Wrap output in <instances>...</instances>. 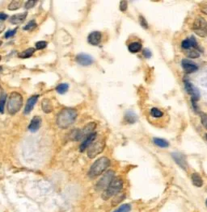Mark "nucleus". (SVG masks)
I'll list each match as a JSON object with an SVG mask.
<instances>
[{
    "instance_id": "obj_30",
    "label": "nucleus",
    "mask_w": 207,
    "mask_h": 212,
    "mask_svg": "<svg viewBox=\"0 0 207 212\" xmlns=\"http://www.w3.org/2000/svg\"><path fill=\"white\" fill-rule=\"evenodd\" d=\"M200 116L203 127L207 130V115L204 112H200Z\"/></svg>"
},
{
    "instance_id": "obj_39",
    "label": "nucleus",
    "mask_w": 207,
    "mask_h": 212,
    "mask_svg": "<svg viewBox=\"0 0 207 212\" xmlns=\"http://www.w3.org/2000/svg\"><path fill=\"white\" fill-rule=\"evenodd\" d=\"M7 17H8V16H7V14L0 13V20H2V21H3V20H7Z\"/></svg>"
},
{
    "instance_id": "obj_13",
    "label": "nucleus",
    "mask_w": 207,
    "mask_h": 212,
    "mask_svg": "<svg viewBox=\"0 0 207 212\" xmlns=\"http://www.w3.org/2000/svg\"><path fill=\"white\" fill-rule=\"evenodd\" d=\"M101 39H102V35L100 32H92L89 34L87 40L92 45H98L101 42Z\"/></svg>"
},
{
    "instance_id": "obj_2",
    "label": "nucleus",
    "mask_w": 207,
    "mask_h": 212,
    "mask_svg": "<svg viewBox=\"0 0 207 212\" xmlns=\"http://www.w3.org/2000/svg\"><path fill=\"white\" fill-rule=\"evenodd\" d=\"M109 166H110V161L109 158L105 157H100L92 164L88 172V176L91 178L98 177L109 168Z\"/></svg>"
},
{
    "instance_id": "obj_35",
    "label": "nucleus",
    "mask_w": 207,
    "mask_h": 212,
    "mask_svg": "<svg viewBox=\"0 0 207 212\" xmlns=\"http://www.w3.org/2000/svg\"><path fill=\"white\" fill-rule=\"evenodd\" d=\"M139 22H140L141 26L144 28H148V24H147V20H145V18L143 16H139Z\"/></svg>"
},
{
    "instance_id": "obj_31",
    "label": "nucleus",
    "mask_w": 207,
    "mask_h": 212,
    "mask_svg": "<svg viewBox=\"0 0 207 212\" xmlns=\"http://www.w3.org/2000/svg\"><path fill=\"white\" fill-rule=\"evenodd\" d=\"M187 56H188V57H189V58H193V59H194V58H199V56H200V53H198V52L197 51V50H190V51L188 52Z\"/></svg>"
},
{
    "instance_id": "obj_1",
    "label": "nucleus",
    "mask_w": 207,
    "mask_h": 212,
    "mask_svg": "<svg viewBox=\"0 0 207 212\" xmlns=\"http://www.w3.org/2000/svg\"><path fill=\"white\" fill-rule=\"evenodd\" d=\"M78 113L75 109L64 108L61 110L57 117V124L61 128H67L75 123Z\"/></svg>"
},
{
    "instance_id": "obj_20",
    "label": "nucleus",
    "mask_w": 207,
    "mask_h": 212,
    "mask_svg": "<svg viewBox=\"0 0 207 212\" xmlns=\"http://www.w3.org/2000/svg\"><path fill=\"white\" fill-rule=\"evenodd\" d=\"M36 49L34 48H29V49H26L25 51L21 52L18 54V57L20 58H23V59H26V58H31L32 56L33 55V53H35Z\"/></svg>"
},
{
    "instance_id": "obj_26",
    "label": "nucleus",
    "mask_w": 207,
    "mask_h": 212,
    "mask_svg": "<svg viewBox=\"0 0 207 212\" xmlns=\"http://www.w3.org/2000/svg\"><path fill=\"white\" fill-rule=\"evenodd\" d=\"M6 100H7V95L3 92V94L0 97V113H2V114L4 112V106L5 103H6Z\"/></svg>"
},
{
    "instance_id": "obj_12",
    "label": "nucleus",
    "mask_w": 207,
    "mask_h": 212,
    "mask_svg": "<svg viewBox=\"0 0 207 212\" xmlns=\"http://www.w3.org/2000/svg\"><path fill=\"white\" fill-rule=\"evenodd\" d=\"M181 64H182V67L184 69V70L187 73H192L197 70V65L192 61L184 59L182 61V62H181Z\"/></svg>"
},
{
    "instance_id": "obj_15",
    "label": "nucleus",
    "mask_w": 207,
    "mask_h": 212,
    "mask_svg": "<svg viewBox=\"0 0 207 212\" xmlns=\"http://www.w3.org/2000/svg\"><path fill=\"white\" fill-rule=\"evenodd\" d=\"M96 133L93 132L90 134L88 136H87L84 139L83 142L81 144L80 147H79V149H80V152H83L84 150H86L88 147L90 146V144L92 143V142L96 139Z\"/></svg>"
},
{
    "instance_id": "obj_44",
    "label": "nucleus",
    "mask_w": 207,
    "mask_h": 212,
    "mask_svg": "<svg viewBox=\"0 0 207 212\" xmlns=\"http://www.w3.org/2000/svg\"><path fill=\"white\" fill-rule=\"evenodd\" d=\"M205 206H206V207H207V199H206V201H205Z\"/></svg>"
},
{
    "instance_id": "obj_40",
    "label": "nucleus",
    "mask_w": 207,
    "mask_h": 212,
    "mask_svg": "<svg viewBox=\"0 0 207 212\" xmlns=\"http://www.w3.org/2000/svg\"><path fill=\"white\" fill-rule=\"evenodd\" d=\"M5 29V24H3V22H1L0 21V33H2V32L4 31Z\"/></svg>"
},
{
    "instance_id": "obj_28",
    "label": "nucleus",
    "mask_w": 207,
    "mask_h": 212,
    "mask_svg": "<svg viewBox=\"0 0 207 212\" xmlns=\"http://www.w3.org/2000/svg\"><path fill=\"white\" fill-rule=\"evenodd\" d=\"M131 210V206L129 204H124V205L121 206L120 207L117 209L114 212H129Z\"/></svg>"
},
{
    "instance_id": "obj_7",
    "label": "nucleus",
    "mask_w": 207,
    "mask_h": 212,
    "mask_svg": "<svg viewBox=\"0 0 207 212\" xmlns=\"http://www.w3.org/2000/svg\"><path fill=\"white\" fill-rule=\"evenodd\" d=\"M192 30L201 37H205L207 35V21L204 18L198 16L193 23Z\"/></svg>"
},
{
    "instance_id": "obj_17",
    "label": "nucleus",
    "mask_w": 207,
    "mask_h": 212,
    "mask_svg": "<svg viewBox=\"0 0 207 212\" xmlns=\"http://www.w3.org/2000/svg\"><path fill=\"white\" fill-rule=\"evenodd\" d=\"M27 12L14 15V16H12L10 18V22H11L12 24H21V23L25 21V20L26 19V17H27Z\"/></svg>"
},
{
    "instance_id": "obj_25",
    "label": "nucleus",
    "mask_w": 207,
    "mask_h": 212,
    "mask_svg": "<svg viewBox=\"0 0 207 212\" xmlns=\"http://www.w3.org/2000/svg\"><path fill=\"white\" fill-rule=\"evenodd\" d=\"M125 119L129 124H134L136 121V115L131 111H128L125 115Z\"/></svg>"
},
{
    "instance_id": "obj_4",
    "label": "nucleus",
    "mask_w": 207,
    "mask_h": 212,
    "mask_svg": "<svg viewBox=\"0 0 207 212\" xmlns=\"http://www.w3.org/2000/svg\"><path fill=\"white\" fill-rule=\"evenodd\" d=\"M123 187V181L120 177H114L112 182L109 184L108 188L104 191L102 198L105 200L110 199L111 197L115 196L120 192Z\"/></svg>"
},
{
    "instance_id": "obj_33",
    "label": "nucleus",
    "mask_w": 207,
    "mask_h": 212,
    "mask_svg": "<svg viewBox=\"0 0 207 212\" xmlns=\"http://www.w3.org/2000/svg\"><path fill=\"white\" fill-rule=\"evenodd\" d=\"M36 0H29V1H27L26 2V3H25V7L26 9H30V8H33V7L36 5Z\"/></svg>"
},
{
    "instance_id": "obj_43",
    "label": "nucleus",
    "mask_w": 207,
    "mask_h": 212,
    "mask_svg": "<svg viewBox=\"0 0 207 212\" xmlns=\"http://www.w3.org/2000/svg\"><path fill=\"white\" fill-rule=\"evenodd\" d=\"M2 41H1V40H0V46L2 45Z\"/></svg>"
},
{
    "instance_id": "obj_34",
    "label": "nucleus",
    "mask_w": 207,
    "mask_h": 212,
    "mask_svg": "<svg viewBox=\"0 0 207 212\" xmlns=\"http://www.w3.org/2000/svg\"><path fill=\"white\" fill-rule=\"evenodd\" d=\"M181 45H182V48L184 49H189L192 47L191 42H190L189 39H186V40H183Z\"/></svg>"
},
{
    "instance_id": "obj_18",
    "label": "nucleus",
    "mask_w": 207,
    "mask_h": 212,
    "mask_svg": "<svg viewBox=\"0 0 207 212\" xmlns=\"http://www.w3.org/2000/svg\"><path fill=\"white\" fill-rule=\"evenodd\" d=\"M192 182L194 186L197 187H201L203 186V180L201 177V175L197 173H194L191 175Z\"/></svg>"
},
{
    "instance_id": "obj_29",
    "label": "nucleus",
    "mask_w": 207,
    "mask_h": 212,
    "mask_svg": "<svg viewBox=\"0 0 207 212\" xmlns=\"http://www.w3.org/2000/svg\"><path fill=\"white\" fill-rule=\"evenodd\" d=\"M151 115L154 118H159L162 116L163 112L160 110H159L158 108L154 107V108H152L151 110Z\"/></svg>"
},
{
    "instance_id": "obj_19",
    "label": "nucleus",
    "mask_w": 207,
    "mask_h": 212,
    "mask_svg": "<svg viewBox=\"0 0 207 212\" xmlns=\"http://www.w3.org/2000/svg\"><path fill=\"white\" fill-rule=\"evenodd\" d=\"M41 108L45 113H50L53 110V105L49 99H44L41 102Z\"/></svg>"
},
{
    "instance_id": "obj_10",
    "label": "nucleus",
    "mask_w": 207,
    "mask_h": 212,
    "mask_svg": "<svg viewBox=\"0 0 207 212\" xmlns=\"http://www.w3.org/2000/svg\"><path fill=\"white\" fill-rule=\"evenodd\" d=\"M76 61L79 64L83 66H87L90 65L94 62V59L92 57H91L88 54H85V53H80L76 57Z\"/></svg>"
},
{
    "instance_id": "obj_23",
    "label": "nucleus",
    "mask_w": 207,
    "mask_h": 212,
    "mask_svg": "<svg viewBox=\"0 0 207 212\" xmlns=\"http://www.w3.org/2000/svg\"><path fill=\"white\" fill-rule=\"evenodd\" d=\"M68 89H69V85L67 84V83H61L56 87V91L58 94L63 95L68 91Z\"/></svg>"
},
{
    "instance_id": "obj_21",
    "label": "nucleus",
    "mask_w": 207,
    "mask_h": 212,
    "mask_svg": "<svg viewBox=\"0 0 207 212\" xmlns=\"http://www.w3.org/2000/svg\"><path fill=\"white\" fill-rule=\"evenodd\" d=\"M128 49H129V51L130 52V53H136L141 50V49H142V44L138 42H133L129 44Z\"/></svg>"
},
{
    "instance_id": "obj_6",
    "label": "nucleus",
    "mask_w": 207,
    "mask_h": 212,
    "mask_svg": "<svg viewBox=\"0 0 207 212\" xmlns=\"http://www.w3.org/2000/svg\"><path fill=\"white\" fill-rule=\"evenodd\" d=\"M96 127V123H90L81 130H73V132L71 134V139H72L73 140H80L82 138L85 139L90 134L93 133V131L95 130Z\"/></svg>"
},
{
    "instance_id": "obj_32",
    "label": "nucleus",
    "mask_w": 207,
    "mask_h": 212,
    "mask_svg": "<svg viewBox=\"0 0 207 212\" xmlns=\"http://www.w3.org/2000/svg\"><path fill=\"white\" fill-rule=\"evenodd\" d=\"M48 43L46 41H44V40H40V41H38L36 43V49H45V47L47 46Z\"/></svg>"
},
{
    "instance_id": "obj_22",
    "label": "nucleus",
    "mask_w": 207,
    "mask_h": 212,
    "mask_svg": "<svg viewBox=\"0 0 207 212\" xmlns=\"http://www.w3.org/2000/svg\"><path fill=\"white\" fill-rule=\"evenodd\" d=\"M153 142L155 143V144H156L160 148H167L169 146V143L165 140L163 139H160V138H154Z\"/></svg>"
},
{
    "instance_id": "obj_11",
    "label": "nucleus",
    "mask_w": 207,
    "mask_h": 212,
    "mask_svg": "<svg viewBox=\"0 0 207 212\" xmlns=\"http://www.w3.org/2000/svg\"><path fill=\"white\" fill-rule=\"evenodd\" d=\"M171 157H172L173 160L175 161V162L180 166V168H182L184 170L187 169L188 165L184 155L180 154L179 153H171Z\"/></svg>"
},
{
    "instance_id": "obj_38",
    "label": "nucleus",
    "mask_w": 207,
    "mask_h": 212,
    "mask_svg": "<svg viewBox=\"0 0 207 212\" xmlns=\"http://www.w3.org/2000/svg\"><path fill=\"white\" fill-rule=\"evenodd\" d=\"M143 55L146 57V58H150L151 57V53L149 49H144L143 50Z\"/></svg>"
},
{
    "instance_id": "obj_37",
    "label": "nucleus",
    "mask_w": 207,
    "mask_h": 212,
    "mask_svg": "<svg viewBox=\"0 0 207 212\" xmlns=\"http://www.w3.org/2000/svg\"><path fill=\"white\" fill-rule=\"evenodd\" d=\"M127 7H128V3L126 1H121L120 2V10L121 11H125L127 10Z\"/></svg>"
},
{
    "instance_id": "obj_5",
    "label": "nucleus",
    "mask_w": 207,
    "mask_h": 212,
    "mask_svg": "<svg viewBox=\"0 0 207 212\" xmlns=\"http://www.w3.org/2000/svg\"><path fill=\"white\" fill-rule=\"evenodd\" d=\"M105 147V139H96L87 148V157L92 159L102 153Z\"/></svg>"
},
{
    "instance_id": "obj_3",
    "label": "nucleus",
    "mask_w": 207,
    "mask_h": 212,
    "mask_svg": "<svg viewBox=\"0 0 207 212\" xmlns=\"http://www.w3.org/2000/svg\"><path fill=\"white\" fill-rule=\"evenodd\" d=\"M23 96L20 93L13 91L11 93L8 99V105H7V110L8 112L11 115L16 114L21 109L23 106Z\"/></svg>"
},
{
    "instance_id": "obj_14",
    "label": "nucleus",
    "mask_w": 207,
    "mask_h": 212,
    "mask_svg": "<svg viewBox=\"0 0 207 212\" xmlns=\"http://www.w3.org/2000/svg\"><path fill=\"white\" fill-rule=\"evenodd\" d=\"M42 124V119L40 116H34L33 119L30 122V124L29 126V131H31L33 132H35L40 128V125Z\"/></svg>"
},
{
    "instance_id": "obj_42",
    "label": "nucleus",
    "mask_w": 207,
    "mask_h": 212,
    "mask_svg": "<svg viewBox=\"0 0 207 212\" xmlns=\"http://www.w3.org/2000/svg\"><path fill=\"white\" fill-rule=\"evenodd\" d=\"M2 70V66H0V72Z\"/></svg>"
},
{
    "instance_id": "obj_24",
    "label": "nucleus",
    "mask_w": 207,
    "mask_h": 212,
    "mask_svg": "<svg viewBox=\"0 0 207 212\" xmlns=\"http://www.w3.org/2000/svg\"><path fill=\"white\" fill-rule=\"evenodd\" d=\"M22 5V1H11V2L8 5V9L10 11H15L20 8Z\"/></svg>"
},
{
    "instance_id": "obj_16",
    "label": "nucleus",
    "mask_w": 207,
    "mask_h": 212,
    "mask_svg": "<svg viewBox=\"0 0 207 212\" xmlns=\"http://www.w3.org/2000/svg\"><path fill=\"white\" fill-rule=\"evenodd\" d=\"M38 98H39V95H33L32 96L31 98H29L27 101V103H26V106H25V114H29L31 112L32 110L33 109L34 105L36 103L38 100Z\"/></svg>"
},
{
    "instance_id": "obj_36",
    "label": "nucleus",
    "mask_w": 207,
    "mask_h": 212,
    "mask_svg": "<svg viewBox=\"0 0 207 212\" xmlns=\"http://www.w3.org/2000/svg\"><path fill=\"white\" fill-rule=\"evenodd\" d=\"M16 32H17V28L13 29V30H9V31H7V32H6V34H5V37L10 38L11 37V36H13V35L16 33Z\"/></svg>"
},
{
    "instance_id": "obj_9",
    "label": "nucleus",
    "mask_w": 207,
    "mask_h": 212,
    "mask_svg": "<svg viewBox=\"0 0 207 212\" xmlns=\"http://www.w3.org/2000/svg\"><path fill=\"white\" fill-rule=\"evenodd\" d=\"M185 87L186 91H187V93L189 95H191L192 102H197V101L199 99V93H198L197 90L189 81H185Z\"/></svg>"
},
{
    "instance_id": "obj_27",
    "label": "nucleus",
    "mask_w": 207,
    "mask_h": 212,
    "mask_svg": "<svg viewBox=\"0 0 207 212\" xmlns=\"http://www.w3.org/2000/svg\"><path fill=\"white\" fill-rule=\"evenodd\" d=\"M36 27H37V24H36V23L35 22V20H31L27 25H25V26L24 27V29L26 30V31H32V30L36 28Z\"/></svg>"
},
{
    "instance_id": "obj_8",
    "label": "nucleus",
    "mask_w": 207,
    "mask_h": 212,
    "mask_svg": "<svg viewBox=\"0 0 207 212\" xmlns=\"http://www.w3.org/2000/svg\"><path fill=\"white\" fill-rule=\"evenodd\" d=\"M113 179L114 172L113 170H109L98 181V182L96 184V189L98 190H104L105 191Z\"/></svg>"
},
{
    "instance_id": "obj_46",
    "label": "nucleus",
    "mask_w": 207,
    "mask_h": 212,
    "mask_svg": "<svg viewBox=\"0 0 207 212\" xmlns=\"http://www.w3.org/2000/svg\"><path fill=\"white\" fill-rule=\"evenodd\" d=\"M0 60H1V56H0Z\"/></svg>"
},
{
    "instance_id": "obj_41",
    "label": "nucleus",
    "mask_w": 207,
    "mask_h": 212,
    "mask_svg": "<svg viewBox=\"0 0 207 212\" xmlns=\"http://www.w3.org/2000/svg\"><path fill=\"white\" fill-rule=\"evenodd\" d=\"M3 94V90H2V86H0V97H1V95Z\"/></svg>"
},
{
    "instance_id": "obj_45",
    "label": "nucleus",
    "mask_w": 207,
    "mask_h": 212,
    "mask_svg": "<svg viewBox=\"0 0 207 212\" xmlns=\"http://www.w3.org/2000/svg\"><path fill=\"white\" fill-rule=\"evenodd\" d=\"M205 137H206V139H207V134H206V135H205Z\"/></svg>"
}]
</instances>
